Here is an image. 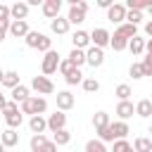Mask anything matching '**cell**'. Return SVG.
<instances>
[{"instance_id": "b9f144b4", "label": "cell", "mask_w": 152, "mask_h": 152, "mask_svg": "<svg viewBox=\"0 0 152 152\" xmlns=\"http://www.w3.org/2000/svg\"><path fill=\"white\" fill-rule=\"evenodd\" d=\"M142 71H145V76H152V55H147V57H142Z\"/></svg>"}, {"instance_id": "cb8c5ba5", "label": "cell", "mask_w": 152, "mask_h": 152, "mask_svg": "<svg viewBox=\"0 0 152 152\" xmlns=\"http://www.w3.org/2000/svg\"><path fill=\"white\" fill-rule=\"evenodd\" d=\"M109 48L114 50V52H121V50H126L128 48V38H124L121 33H112V38H109Z\"/></svg>"}, {"instance_id": "52a82bcc", "label": "cell", "mask_w": 152, "mask_h": 152, "mask_svg": "<svg viewBox=\"0 0 152 152\" xmlns=\"http://www.w3.org/2000/svg\"><path fill=\"white\" fill-rule=\"evenodd\" d=\"M109 38H112V33H109L107 28H102V26H97V28L90 31V45H93V48L104 50V48L109 45Z\"/></svg>"}, {"instance_id": "5bb4252c", "label": "cell", "mask_w": 152, "mask_h": 152, "mask_svg": "<svg viewBox=\"0 0 152 152\" xmlns=\"http://www.w3.org/2000/svg\"><path fill=\"white\" fill-rule=\"evenodd\" d=\"M71 43H74L76 50H88L90 48V33L83 31V28H76L74 36H71Z\"/></svg>"}, {"instance_id": "6da1fadb", "label": "cell", "mask_w": 152, "mask_h": 152, "mask_svg": "<svg viewBox=\"0 0 152 152\" xmlns=\"http://www.w3.org/2000/svg\"><path fill=\"white\" fill-rule=\"evenodd\" d=\"M19 112L21 114H28V116H43L45 112H48V100L43 97V95H31L26 102H21L19 104Z\"/></svg>"}, {"instance_id": "681fc988", "label": "cell", "mask_w": 152, "mask_h": 152, "mask_svg": "<svg viewBox=\"0 0 152 152\" xmlns=\"http://www.w3.org/2000/svg\"><path fill=\"white\" fill-rule=\"evenodd\" d=\"M147 12H150V14H152V2H150V5H147Z\"/></svg>"}, {"instance_id": "8fae6325", "label": "cell", "mask_w": 152, "mask_h": 152, "mask_svg": "<svg viewBox=\"0 0 152 152\" xmlns=\"http://www.w3.org/2000/svg\"><path fill=\"white\" fill-rule=\"evenodd\" d=\"M86 64L88 66H93V69H97V66H102L104 64V50H100V48H88L86 50Z\"/></svg>"}, {"instance_id": "db71d44e", "label": "cell", "mask_w": 152, "mask_h": 152, "mask_svg": "<svg viewBox=\"0 0 152 152\" xmlns=\"http://www.w3.org/2000/svg\"><path fill=\"white\" fill-rule=\"evenodd\" d=\"M150 102H152V97H150Z\"/></svg>"}, {"instance_id": "f546056e", "label": "cell", "mask_w": 152, "mask_h": 152, "mask_svg": "<svg viewBox=\"0 0 152 152\" xmlns=\"http://www.w3.org/2000/svg\"><path fill=\"white\" fill-rule=\"evenodd\" d=\"M52 142H55L57 147H62V145H69V142H71V133H69L66 128H62V131L52 133Z\"/></svg>"}, {"instance_id": "bcb514c9", "label": "cell", "mask_w": 152, "mask_h": 152, "mask_svg": "<svg viewBox=\"0 0 152 152\" xmlns=\"http://www.w3.org/2000/svg\"><path fill=\"white\" fill-rule=\"evenodd\" d=\"M5 104H7V97H5V93H2V88H0V112L5 109Z\"/></svg>"}, {"instance_id": "9a60e30c", "label": "cell", "mask_w": 152, "mask_h": 152, "mask_svg": "<svg viewBox=\"0 0 152 152\" xmlns=\"http://www.w3.org/2000/svg\"><path fill=\"white\" fill-rule=\"evenodd\" d=\"M114 114L119 116V121H128V119L135 114V104H133L131 100H124V102H119V104H116Z\"/></svg>"}, {"instance_id": "d4e9b609", "label": "cell", "mask_w": 152, "mask_h": 152, "mask_svg": "<svg viewBox=\"0 0 152 152\" xmlns=\"http://www.w3.org/2000/svg\"><path fill=\"white\" fill-rule=\"evenodd\" d=\"M126 50H131V55H133V57H140V55L145 52V38H140V36L131 38V40H128V48H126Z\"/></svg>"}, {"instance_id": "3957f363", "label": "cell", "mask_w": 152, "mask_h": 152, "mask_svg": "<svg viewBox=\"0 0 152 152\" xmlns=\"http://www.w3.org/2000/svg\"><path fill=\"white\" fill-rule=\"evenodd\" d=\"M24 43H26L28 48L43 52V55H45L48 50H52V38H48V36L40 33V31H28V36L24 38Z\"/></svg>"}, {"instance_id": "484cf974", "label": "cell", "mask_w": 152, "mask_h": 152, "mask_svg": "<svg viewBox=\"0 0 152 152\" xmlns=\"http://www.w3.org/2000/svg\"><path fill=\"white\" fill-rule=\"evenodd\" d=\"M135 152H152V138H147V135H138L135 140H133V145H131Z\"/></svg>"}, {"instance_id": "f6af8a7d", "label": "cell", "mask_w": 152, "mask_h": 152, "mask_svg": "<svg viewBox=\"0 0 152 152\" xmlns=\"http://www.w3.org/2000/svg\"><path fill=\"white\" fill-rule=\"evenodd\" d=\"M145 52L152 55V38H145Z\"/></svg>"}, {"instance_id": "7dc6e473", "label": "cell", "mask_w": 152, "mask_h": 152, "mask_svg": "<svg viewBox=\"0 0 152 152\" xmlns=\"http://www.w3.org/2000/svg\"><path fill=\"white\" fill-rule=\"evenodd\" d=\"M5 38H7V31H2V28H0V43H2Z\"/></svg>"}, {"instance_id": "2e32d148", "label": "cell", "mask_w": 152, "mask_h": 152, "mask_svg": "<svg viewBox=\"0 0 152 152\" xmlns=\"http://www.w3.org/2000/svg\"><path fill=\"white\" fill-rule=\"evenodd\" d=\"M28 131H31L33 135H43V133L48 131V119L40 116V114H38V116H31V119H28Z\"/></svg>"}, {"instance_id": "277c9868", "label": "cell", "mask_w": 152, "mask_h": 152, "mask_svg": "<svg viewBox=\"0 0 152 152\" xmlns=\"http://www.w3.org/2000/svg\"><path fill=\"white\" fill-rule=\"evenodd\" d=\"M59 62H62L59 52H57V50H48V52L43 55V62H40V71H43V76L50 78V76L59 69Z\"/></svg>"}, {"instance_id": "f5cc1de1", "label": "cell", "mask_w": 152, "mask_h": 152, "mask_svg": "<svg viewBox=\"0 0 152 152\" xmlns=\"http://www.w3.org/2000/svg\"><path fill=\"white\" fill-rule=\"evenodd\" d=\"M150 133H152V124H150Z\"/></svg>"}, {"instance_id": "f1b7e54d", "label": "cell", "mask_w": 152, "mask_h": 152, "mask_svg": "<svg viewBox=\"0 0 152 152\" xmlns=\"http://www.w3.org/2000/svg\"><path fill=\"white\" fill-rule=\"evenodd\" d=\"M19 83H21V81H19V74H17V71H5V76H2V86H5V88L12 90V88H17ZM2 86H0V88H2Z\"/></svg>"}, {"instance_id": "9c48e42d", "label": "cell", "mask_w": 152, "mask_h": 152, "mask_svg": "<svg viewBox=\"0 0 152 152\" xmlns=\"http://www.w3.org/2000/svg\"><path fill=\"white\" fill-rule=\"evenodd\" d=\"M55 100H57V109H59V112H64V114L76 104V97H74V93H71V90H59V93L55 95Z\"/></svg>"}, {"instance_id": "30bf717a", "label": "cell", "mask_w": 152, "mask_h": 152, "mask_svg": "<svg viewBox=\"0 0 152 152\" xmlns=\"http://www.w3.org/2000/svg\"><path fill=\"white\" fill-rule=\"evenodd\" d=\"M40 10H43V17L52 21V19H57L59 12H62V0H43Z\"/></svg>"}, {"instance_id": "d6a6232c", "label": "cell", "mask_w": 152, "mask_h": 152, "mask_svg": "<svg viewBox=\"0 0 152 152\" xmlns=\"http://www.w3.org/2000/svg\"><path fill=\"white\" fill-rule=\"evenodd\" d=\"M83 152H109V150H107V145H104L102 140H97V138H93V140H88V142H86V147H83Z\"/></svg>"}, {"instance_id": "ffe728a7", "label": "cell", "mask_w": 152, "mask_h": 152, "mask_svg": "<svg viewBox=\"0 0 152 152\" xmlns=\"http://www.w3.org/2000/svg\"><path fill=\"white\" fill-rule=\"evenodd\" d=\"M10 93H12V102H17V104H21V102H26V100L31 97V90H28V86H24V83H19L17 88H12Z\"/></svg>"}, {"instance_id": "8992f818", "label": "cell", "mask_w": 152, "mask_h": 152, "mask_svg": "<svg viewBox=\"0 0 152 152\" xmlns=\"http://www.w3.org/2000/svg\"><path fill=\"white\" fill-rule=\"evenodd\" d=\"M28 147H31V152H57V145L45 135H31Z\"/></svg>"}, {"instance_id": "4dcf8cb0", "label": "cell", "mask_w": 152, "mask_h": 152, "mask_svg": "<svg viewBox=\"0 0 152 152\" xmlns=\"http://www.w3.org/2000/svg\"><path fill=\"white\" fill-rule=\"evenodd\" d=\"M114 95L119 97V102H124V100H131L133 90H131V86H128V83H119V86L114 88Z\"/></svg>"}, {"instance_id": "816d5d0a", "label": "cell", "mask_w": 152, "mask_h": 152, "mask_svg": "<svg viewBox=\"0 0 152 152\" xmlns=\"http://www.w3.org/2000/svg\"><path fill=\"white\" fill-rule=\"evenodd\" d=\"M128 152H135V150H133V147H131V150H128Z\"/></svg>"}, {"instance_id": "5b68a950", "label": "cell", "mask_w": 152, "mask_h": 152, "mask_svg": "<svg viewBox=\"0 0 152 152\" xmlns=\"http://www.w3.org/2000/svg\"><path fill=\"white\" fill-rule=\"evenodd\" d=\"M31 90H36L38 95L45 97V95H52V93H55V83H52L48 76L40 74V76H33V78H31Z\"/></svg>"}, {"instance_id": "7a4b0ae2", "label": "cell", "mask_w": 152, "mask_h": 152, "mask_svg": "<svg viewBox=\"0 0 152 152\" xmlns=\"http://www.w3.org/2000/svg\"><path fill=\"white\" fill-rule=\"evenodd\" d=\"M88 14V2L86 0H69V12H66V21L69 24H83Z\"/></svg>"}, {"instance_id": "7402d4cb", "label": "cell", "mask_w": 152, "mask_h": 152, "mask_svg": "<svg viewBox=\"0 0 152 152\" xmlns=\"http://www.w3.org/2000/svg\"><path fill=\"white\" fill-rule=\"evenodd\" d=\"M109 124H112V121H109V114H107V112H102V109H100V112H95V114H93V128H95V133H97V131H102V128H107Z\"/></svg>"}, {"instance_id": "83f0119b", "label": "cell", "mask_w": 152, "mask_h": 152, "mask_svg": "<svg viewBox=\"0 0 152 152\" xmlns=\"http://www.w3.org/2000/svg\"><path fill=\"white\" fill-rule=\"evenodd\" d=\"M114 31H116V33H121L124 38H128V40L138 36V26H133V24H126V21H124V24H119Z\"/></svg>"}, {"instance_id": "e0dca14e", "label": "cell", "mask_w": 152, "mask_h": 152, "mask_svg": "<svg viewBox=\"0 0 152 152\" xmlns=\"http://www.w3.org/2000/svg\"><path fill=\"white\" fill-rule=\"evenodd\" d=\"M0 142L5 145V150H12V147L19 145V133H17L14 128H5V131L0 133Z\"/></svg>"}, {"instance_id": "44dd1931", "label": "cell", "mask_w": 152, "mask_h": 152, "mask_svg": "<svg viewBox=\"0 0 152 152\" xmlns=\"http://www.w3.org/2000/svg\"><path fill=\"white\" fill-rule=\"evenodd\" d=\"M69 21H66V17H57V19H52L50 21V31L52 33H57V36H64V33H69Z\"/></svg>"}, {"instance_id": "7c38bea8", "label": "cell", "mask_w": 152, "mask_h": 152, "mask_svg": "<svg viewBox=\"0 0 152 152\" xmlns=\"http://www.w3.org/2000/svg\"><path fill=\"white\" fill-rule=\"evenodd\" d=\"M107 19L112 21V24H124L126 21V7H124V2H114L109 10H107Z\"/></svg>"}, {"instance_id": "e575fe53", "label": "cell", "mask_w": 152, "mask_h": 152, "mask_svg": "<svg viewBox=\"0 0 152 152\" xmlns=\"http://www.w3.org/2000/svg\"><path fill=\"white\" fill-rule=\"evenodd\" d=\"M81 86H83V90H86V93H97V90H100V81H97V78H93V76H86Z\"/></svg>"}, {"instance_id": "1f68e13d", "label": "cell", "mask_w": 152, "mask_h": 152, "mask_svg": "<svg viewBox=\"0 0 152 152\" xmlns=\"http://www.w3.org/2000/svg\"><path fill=\"white\" fill-rule=\"evenodd\" d=\"M10 24H12L10 5H2V2H0V28H2V31H7V28H10Z\"/></svg>"}, {"instance_id": "c3c4849f", "label": "cell", "mask_w": 152, "mask_h": 152, "mask_svg": "<svg viewBox=\"0 0 152 152\" xmlns=\"http://www.w3.org/2000/svg\"><path fill=\"white\" fill-rule=\"evenodd\" d=\"M2 76H5V71H2V69H0V86H2Z\"/></svg>"}, {"instance_id": "ba28073f", "label": "cell", "mask_w": 152, "mask_h": 152, "mask_svg": "<svg viewBox=\"0 0 152 152\" xmlns=\"http://www.w3.org/2000/svg\"><path fill=\"white\" fill-rule=\"evenodd\" d=\"M45 119H48V131H52V133H57V131L66 128V114H64V112H59V109H55V112H52V114H48Z\"/></svg>"}, {"instance_id": "ee69618b", "label": "cell", "mask_w": 152, "mask_h": 152, "mask_svg": "<svg viewBox=\"0 0 152 152\" xmlns=\"http://www.w3.org/2000/svg\"><path fill=\"white\" fill-rule=\"evenodd\" d=\"M114 5V0H97V7H102V10H109Z\"/></svg>"}, {"instance_id": "8d00e7d4", "label": "cell", "mask_w": 152, "mask_h": 152, "mask_svg": "<svg viewBox=\"0 0 152 152\" xmlns=\"http://www.w3.org/2000/svg\"><path fill=\"white\" fill-rule=\"evenodd\" d=\"M83 71L81 69H76V71H71L69 76H64V81H66V86H78V83H83Z\"/></svg>"}, {"instance_id": "d6986e66", "label": "cell", "mask_w": 152, "mask_h": 152, "mask_svg": "<svg viewBox=\"0 0 152 152\" xmlns=\"http://www.w3.org/2000/svg\"><path fill=\"white\" fill-rule=\"evenodd\" d=\"M109 128H112V135H114V140H126V135L131 133V128H128V124L126 121H112L109 124Z\"/></svg>"}, {"instance_id": "60d3db41", "label": "cell", "mask_w": 152, "mask_h": 152, "mask_svg": "<svg viewBox=\"0 0 152 152\" xmlns=\"http://www.w3.org/2000/svg\"><path fill=\"white\" fill-rule=\"evenodd\" d=\"M10 114H19V104H17V102H12V100H7L5 109H2V116H10Z\"/></svg>"}, {"instance_id": "4fadbf2b", "label": "cell", "mask_w": 152, "mask_h": 152, "mask_svg": "<svg viewBox=\"0 0 152 152\" xmlns=\"http://www.w3.org/2000/svg\"><path fill=\"white\" fill-rule=\"evenodd\" d=\"M28 5L26 2H12L10 5V17H12V21H26V17H28Z\"/></svg>"}, {"instance_id": "ac0fdd59", "label": "cell", "mask_w": 152, "mask_h": 152, "mask_svg": "<svg viewBox=\"0 0 152 152\" xmlns=\"http://www.w3.org/2000/svg\"><path fill=\"white\" fill-rule=\"evenodd\" d=\"M28 21H12L10 24V28H7V33L12 36V38H26L28 36Z\"/></svg>"}, {"instance_id": "f35d334b", "label": "cell", "mask_w": 152, "mask_h": 152, "mask_svg": "<svg viewBox=\"0 0 152 152\" xmlns=\"http://www.w3.org/2000/svg\"><path fill=\"white\" fill-rule=\"evenodd\" d=\"M57 71H59V74H62V76H69V74H71V71H76V66H74V64H71V62H69V59H66V57H64V59H62V62H59V69H57Z\"/></svg>"}, {"instance_id": "f907efd6", "label": "cell", "mask_w": 152, "mask_h": 152, "mask_svg": "<svg viewBox=\"0 0 152 152\" xmlns=\"http://www.w3.org/2000/svg\"><path fill=\"white\" fill-rule=\"evenodd\" d=\"M0 152H7V150H5V145H2V142H0Z\"/></svg>"}, {"instance_id": "836d02e7", "label": "cell", "mask_w": 152, "mask_h": 152, "mask_svg": "<svg viewBox=\"0 0 152 152\" xmlns=\"http://www.w3.org/2000/svg\"><path fill=\"white\" fill-rule=\"evenodd\" d=\"M5 124H7V128H21V124H24V114L19 112V114H10V116H5Z\"/></svg>"}, {"instance_id": "74e56055", "label": "cell", "mask_w": 152, "mask_h": 152, "mask_svg": "<svg viewBox=\"0 0 152 152\" xmlns=\"http://www.w3.org/2000/svg\"><path fill=\"white\" fill-rule=\"evenodd\" d=\"M142 21V12H133V10H126V24H133L138 26Z\"/></svg>"}, {"instance_id": "603a6c76", "label": "cell", "mask_w": 152, "mask_h": 152, "mask_svg": "<svg viewBox=\"0 0 152 152\" xmlns=\"http://www.w3.org/2000/svg\"><path fill=\"white\" fill-rule=\"evenodd\" d=\"M135 114H138L140 119L152 116V102H150V97H142V100L135 102Z\"/></svg>"}, {"instance_id": "4316f807", "label": "cell", "mask_w": 152, "mask_h": 152, "mask_svg": "<svg viewBox=\"0 0 152 152\" xmlns=\"http://www.w3.org/2000/svg\"><path fill=\"white\" fill-rule=\"evenodd\" d=\"M66 59H69L76 69H81V66L86 64V50H76V48H71V52L66 55Z\"/></svg>"}, {"instance_id": "ab89813d", "label": "cell", "mask_w": 152, "mask_h": 152, "mask_svg": "<svg viewBox=\"0 0 152 152\" xmlns=\"http://www.w3.org/2000/svg\"><path fill=\"white\" fill-rule=\"evenodd\" d=\"M128 150H131L128 140H114L112 142V152H128Z\"/></svg>"}, {"instance_id": "7bdbcfd3", "label": "cell", "mask_w": 152, "mask_h": 152, "mask_svg": "<svg viewBox=\"0 0 152 152\" xmlns=\"http://www.w3.org/2000/svg\"><path fill=\"white\" fill-rule=\"evenodd\" d=\"M142 31H145V36H147V38H152V19H147V21H145Z\"/></svg>"}, {"instance_id": "d590c367", "label": "cell", "mask_w": 152, "mask_h": 152, "mask_svg": "<svg viewBox=\"0 0 152 152\" xmlns=\"http://www.w3.org/2000/svg\"><path fill=\"white\" fill-rule=\"evenodd\" d=\"M128 76H131L133 81H138V78H145V71H142V64H140V62H133V64L128 66Z\"/></svg>"}]
</instances>
